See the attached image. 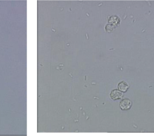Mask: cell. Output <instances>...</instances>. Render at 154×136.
Segmentation results:
<instances>
[{"instance_id": "obj_1", "label": "cell", "mask_w": 154, "mask_h": 136, "mask_svg": "<svg viewBox=\"0 0 154 136\" xmlns=\"http://www.w3.org/2000/svg\"><path fill=\"white\" fill-rule=\"evenodd\" d=\"M132 103L129 99H124L120 103V107L122 110H128L131 108Z\"/></svg>"}, {"instance_id": "obj_3", "label": "cell", "mask_w": 154, "mask_h": 136, "mask_svg": "<svg viewBox=\"0 0 154 136\" xmlns=\"http://www.w3.org/2000/svg\"><path fill=\"white\" fill-rule=\"evenodd\" d=\"M117 87H118V90H120V91L123 93L127 92L129 88V86L128 83L125 81H122L119 83Z\"/></svg>"}, {"instance_id": "obj_2", "label": "cell", "mask_w": 154, "mask_h": 136, "mask_svg": "<svg viewBox=\"0 0 154 136\" xmlns=\"http://www.w3.org/2000/svg\"><path fill=\"white\" fill-rule=\"evenodd\" d=\"M124 96L123 92L120 91L118 89H113L110 92L109 98L113 101H116L121 99Z\"/></svg>"}]
</instances>
